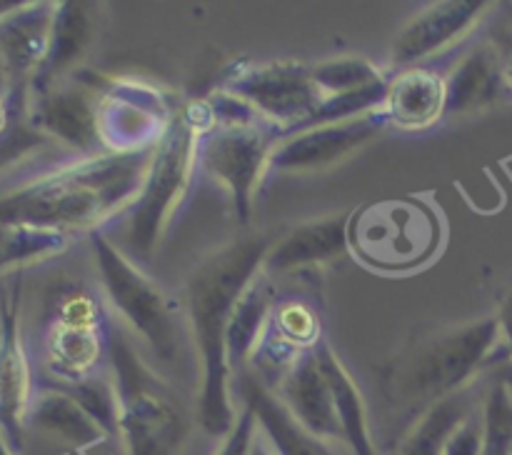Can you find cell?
<instances>
[{
	"mask_svg": "<svg viewBox=\"0 0 512 455\" xmlns=\"http://www.w3.org/2000/svg\"><path fill=\"white\" fill-rule=\"evenodd\" d=\"M110 368L120 403L118 440L125 455H190L195 435L203 430L198 398L153 373L118 325Z\"/></svg>",
	"mask_w": 512,
	"mask_h": 455,
	"instance_id": "5b68a950",
	"label": "cell"
},
{
	"mask_svg": "<svg viewBox=\"0 0 512 455\" xmlns=\"http://www.w3.org/2000/svg\"><path fill=\"white\" fill-rule=\"evenodd\" d=\"M388 130L383 113L360 115L340 123L310 125L285 133L273 143L268 175H315L328 173Z\"/></svg>",
	"mask_w": 512,
	"mask_h": 455,
	"instance_id": "30bf717a",
	"label": "cell"
},
{
	"mask_svg": "<svg viewBox=\"0 0 512 455\" xmlns=\"http://www.w3.org/2000/svg\"><path fill=\"white\" fill-rule=\"evenodd\" d=\"M273 240L275 235L268 233H245L210 253L190 273L180 298L203 368L198 418L210 440L228 438L238 420L233 405V373L228 365V325L240 295L263 270Z\"/></svg>",
	"mask_w": 512,
	"mask_h": 455,
	"instance_id": "7a4b0ae2",
	"label": "cell"
},
{
	"mask_svg": "<svg viewBox=\"0 0 512 455\" xmlns=\"http://www.w3.org/2000/svg\"><path fill=\"white\" fill-rule=\"evenodd\" d=\"M275 298H278V280L268 278L260 270L258 278L245 288L240 300L235 303L233 318L228 325V365L233 380L243 373L253 358L255 345L260 343L265 323L270 318Z\"/></svg>",
	"mask_w": 512,
	"mask_h": 455,
	"instance_id": "7402d4cb",
	"label": "cell"
},
{
	"mask_svg": "<svg viewBox=\"0 0 512 455\" xmlns=\"http://www.w3.org/2000/svg\"><path fill=\"white\" fill-rule=\"evenodd\" d=\"M505 355L498 315L438 330L395 355L380 378L390 438L398 445L433 405L478 383Z\"/></svg>",
	"mask_w": 512,
	"mask_h": 455,
	"instance_id": "277c9868",
	"label": "cell"
},
{
	"mask_svg": "<svg viewBox=\"0 0 512 455\" xmlns=\"http://www.w3.org/2000/svg\"><path fill=\"white\" fill-rule=\"evenodd\" d=\"M23 118H28V90L13 85L0 65V135Z\"/></svg>",
	"mask_w": 512,
	"mask_h": 455,
	"instance_id": "4316f807",
	"label": "cell"
},
{
	"mask_svg": "<svg viewBox=\"0 0 512 455\" xmlns=\"http://www.w3.org/2000/svg\"><path fill=\"white\" fill-rule=\"evenodd\" d=\"M310 70H313V80L325 100L373 88V85L385 83L390 78L378 65H373L365 58H355V55L323 60L318 65H310Z\"/></svg>",
	"mask_w": 512,
	"mask_h": 455,
	"instance_id": "603a6c76",
	"label": "cell"
},
{
	"mask_svg": "<svg viewBox=\"0 0 512 455\" xmlns=\"http://www.w3.org/2000/svg\"><path fill=\"white\" fill-rule=\"evenodd\" d=\"M233 390L238 393L240 405H248L255 413L260 435L268 440L275 455H355L348 445L315 438L313 433L300 428L280 400L270 393L268 385L250 370H243L233 380Z\"/></svg>",
	"mask_w": 512,
	"mask_h": 455,
	"instance_id": "9a60e30c",
	"label": "cell"
},
{
	"mask_svg": "<svg viewBox=\"0 0 512 455\" xmlns=\"http://www.w3.org/2000/svg\"><path fill=\"white\" fill-rule=\"evenodd\" d=\"M48 150H58L40 130L28 123V118L18 120L0 135V180L13 170L23 168L28 160L40 158Z\"/></svg>",
	"mask_w": 512,
	"mask_h": 455,
	"instance_id": "d4e9b609",
	"label": "cell"
},
{
	"mask_svg": "<svg viewBox=\"0 0 512 455\" xmlns=\"http://www.w3.org/2000/svg\"><path fill=\"white\" fill-rule=\"evenodd\" d=\"M443 455H483V403L450 433Z\"/></svg>",
	"mask_w": 512,
	"mask_h": 455,
	"instance_id": "484cf974",
	"label": "cell"
},
{
	"mask_svg": "<svg viewBox=\"0 0 512 455\" xmlns=\"http://www.w3.org/2000/svg\"><path fill=\"white\" fill-rule=\"evenodd\" d=\"M488 3L445 0L433 3L408 20L390 45V68L405 70L425 65L463 43L488 15Z\"/></svg>",
	"mask_w": 512,
	"mask_h": 455,
	"instance_id": "7c38bea8",
	"label": "cell"
},
{
	"mask_svg": "<svg viewBox=\"0 0 512 455\" xmlns=\"http://www.w3.org/2000/svg\"><path fill=\"white\" fill-rule=\"evenodd\" d=\"M485 383H488V375H483L470 388L440 400L428 413L420 415L410 425L408 433L398 440L393 455H443L445 440L450 438V433L483 403Z\"/></svg>",
	"mask_w": 512,
	"mask_h": 455,
	"instance_id": "44dd1931",
	"label": "cell"
},
{
	"mask_svg": "<svg viewBox=\"0 0 512 455\" xmlns=\"http://www.w3.org/2000/svg\"><path fill=\"white\" fill-rule=\"evenodd\" d=\"M490 375H493L495 380H500V383L505 385V388L510 390L512 395V358H503L498 365H495L493 370H490Z\"/></svg>",
	"mask_w": 512,
	"mask_h": 455,
	"instance_id": "f546056e",
	"label": "cell"
},
{
	"mask_svg": "<svg viewBox=\"0 0 512 455\" xmlns=\"http://www.w3.org/2000/svg\"><path fill=\"white\" fill-rule=\"evenodd\" d=\"M498 323H500V330H503L505 355H508V358H512V293L503 300V305H500Z\"/></svg>",
	"mask_w": 512,
	"mask_h": 455,
	"instance_id": "83f0119b",
	"label": "cell"
},
{
	"mask_svg": "<svg viewBox=\"0 0 512 455\" xmlns=\"http://www.w3.org/2000/svg\"><path fill=\"white\" fill-rule=\"evenodd\" d=\"M100 138L108 153H140L160 143L175 110L163 95L138 83H98Z\"/></svg>",
	"mask_w": 512,
	"mask_h": 455,
	"instance_id": "8fae6325",
	"label": "cell"
},
{
	"mask_svg": "<svg viewBox=\"0 0 512 455\" xmlns=\"http://www.w3.org/2000/svg\"><path fill=\"white\" fill-rule=\"evenodd\" d=\"M353 220L355 210H345V213L308 220L285 230L283 235H275L263 260V273L273 280L298 278L310 270H318L320 265L343 258L350 248Z\"/></svg>",
	"mask_w": 512,
	"mask_h": 455,
	"instance_id": "4fadbf2b",
	"label": "cell"
},
{
	"mask_svg": "<svg viewBox=\"0 0 512 455\" xmlns=\"http://www.w3.org/2000/svg\"><path fill=\"white\" fill-rule=\"evenodd\" d=\"M28 123L65 155L93 158L108 153L100 138L98 85L83 68L28 93Z\"/></svg>",
	"mask_w": 512,
	"mask_h": 455,
	"instance_id": "9c48e42d",
	"label": "cell"
},
{
	"mask_svg": "<svg viewBox=\"0 0 512 455\" xmlns=\"http://www.w3.org/2000/svg\"><path fill=\"white\" fill-rule=\"evenodd\" d=\"M98 5L93 3H58L53 18V33H50L48 58L43 68L30 83L28 93L45 88V85L63 80L78 73L80 63L98 40Z\"/></svg>",
	"mask_w": 512,
	"mask_h": 455,
	"instance_id": "ffe728a7",
	"label": "cell"
},
{
	"mask_svg": "<svg viewBox=\"0 0 512 455\" xmlns=\"http://www.w3.org/2000/svg\"><path fill=\"white\" fill-rule=\"evenodd\" d=\"M28 433L65 450H90L110 438L73 395L55 385H35L23 420V438Z\"/></svg>",
	"mask_w": 512,
	"mask_h": 455,
	"instance_id": "e0dca14e",
	"label": "cell"
},
{
	"mask_svg": "<svg viewBox=\"0 0 512 455\" xmlns=\"http://www.w3.org/2000/svg\"><path fill=\"white\" fill-rule=\"evenodd\" d=\"M208 128V110L203 100L175 110L168 130L155 145L153 160L145 173L143 188L128 210L118 218L120 250L135 263L153 258L165 228L183 203L193 175L198 173V143Z\"/></svg>",
	"mask_w": 512,
	"mask_h": 455,
	"instance_id": "8992f818",
	"label": "cell"
},
{
	"mask_svg": "<svg viewBox=\"0 0 512 455\" xmlns=\"http://www.w3.org/2000/svg\"><path fill=\"white\" fill-rule=\"evenodd\" d=\"M55 8L58 3H20L0 18V65L18 88L30 90L48 58Z\"/></svg>",
	"mask_w": 512,
	"mask_h": 455,
	"instance_id": "2e32d148",
	"label": "cell"
},
{
	"mask_svg": "<svg viewBox=\"0 0 512 455\" xmlns=\"http://www.w3.org/2000/svg\"><path fill=\"white\" fill-rule=\"evenodd\" d=\"M500 48L490 40L475 43L445 75V118L463 120L493 108L505 95L500 75Z\"/></svg>",
	"mask_w": 512,
	"mask_h": 455,
	"instance_id": "d6986e66",
	"label": "cell"
},
{
	"mask_svg": "<svg viewBox=\"0 0 512 455\" xmlns=\"http://www.w3.org/2000/svg\"><path fill=\"white\" fill-rule=\"evenodd\" d=\"M20 3H5V0H0V18H3V15H8L10 10H15L18 8Z\"/></svg>",
	"mask_w": 512,
	"mask_h": 455,
	"instance_id": "1f68e13d",
	"label": "cell"
},
{
	"mask_svg": "<svg viewBox=\"0 0 512 455\" xmlns=\"http://www.w3.org/2000/svg\"><path fill=\"white\" fill-rule=\"evenodd\" d=\"M380 113L388 128L403 133L433 130L445 118V75L428 65L395 70Z\"/></svg>",
	"mask_w": 512,
	"mask_h": 455,
	"instance_id": "ac0fdd59",
	"label": "cell"
},
{
	"mask_svg": "<svg viewBox=\"0 0 512 455\" xmlns=\"http://www.w3.org/2000/svg\"><path fill=\"white\" fill-rule=\"evenodd\" d=\"M483 455H512V395L490 373L483 395Z\"/></svg>",
	"mask_w": 512,
	"mask_h": 455,
	"instance_id": "cb8c5ba5",
	"label": "cell"
},
{
	"mask_svg": "<svg viewBox=\"0 0 512 455\" xmlns=\"http://www.w3.org/2000/svg\"><path fill=\"white\" fill-rule=\"evenodd\" d=\"M250 455H275L273 448L268 445V440L260 435V430H258V435H255V443H253V450H250Z\"/></svg>",
	"mask_w": 512,
	"mask_h": 455,
	"instance_id": "4dcf8cb0",
	"label": "cell"
},
{
	"mask_svg": "<svg viewBox=\"0 0 512 455\" xmlns=\"http://www.w3.org/2000/svg\"><path fill=\"white\" fill-rule=\"evenodd\" d=\"M273 135L255 115L210 118L198 143V170L228 195L238 223L253 218L255 195L268 175Z\"/></svg>",
	"mask_w": 512,
	"mask_h": 455,
	"instance_id": "52a82bcc",
	"label": "cell"
},
{
	"mask_svg": "<svg viewBox=\"0 0 512 455\" xmlns=\"http://www.w3.org/2000/svg\"><path fill=\"white\" fill-rule=\"evenodd\" d=\"M270 393L280 400V405L288 410L290 418H293L300 428L313 433L315 438L348 445L338 408H335L333 388H330L328 378H325L323 368H320L318 353H315V350L300 355V358L295 360L273 385H270Z\"/></svg>",
	"mask_w": 512,
	"mask_h": 455,
	"instance_id": "5bb4252c",
	"label": "cell"
},
{
	"mask_svg": "<svg viewBox=\"0 0 512 455\" xmlns=\"http://www.w3.org/2000/svg\"><path fill=\"white\" fill-rule=\"evenodd\" d=\"M500 55H503V60H500V75H503L505 95H512V48H500Z\"/></svg>",
	"mask_w": 512,
	"mask_h": 455,
	"instance_id": "f1b7e54d",
	"label": "cell"
},
{
	"mask_svg": "<svg viewBox=\"0 0 512 455\" xmlns=\"http://www.w3.org/2000/svg\"><path fill=\"white\" fill-rule=\"evenodd\" d=\"M223 93L248 105L263 123L285 130L303 128L325 100L310 65L295 60L240 65L223 80Z\"/></svg>",
	"mask_w": 512,
	"mask_h": 455,
	"instance_id": "ba28073f",
	"label": "cell"
},
{
	"mask_svg": "<svg viewBox=\"0 0 512 455\" xmlns=\"http://www.w3.org/2000/svg\"><path fill=\"white\" fill-rule=\"evenodd\" d=\"M153 150L75 158L60 153L33 173L18 168L0 180V225H30L88 238L118 220L143 188Z\"/></svg>",
	"mask_w": 512,
	"mask_h": 455,
	"instance_id": "6da1fadb",
	"label": "cell"
},
{
	"mask_svg": "<svg viewBox=\"0 0 512 455\" xmlns=\"http://www.w3.org/2000/svg\"><path fill=\"white\" fill-rule=\"evenodd\" d=\"M88 248L115 325L153 373L200 400L203 368L183 300L145 275L103 230L88 235Z\"/></svg>",
	"mask_w": 512,
	"mask_h": 455,
	"instance_id": "3957f363",
	"label": "cell"
}]
</instances>
